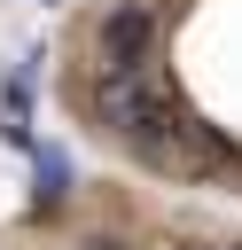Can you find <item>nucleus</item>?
I'll return each mask as SVG.
<instances>
[{"label": "nucleus", "instance_id": "f257e3e1", "mask_svg": "<svg viewBox=\"0 0 242 250\" xmlns=\"http://www.w3.org/2000/svg\"><path fill=\"white\" fill-rule=\"evenodd\" d=\"M94 109L117 125V141H133V148H141L148 164H164V172L219 180V172H234V164H242V148H234V141H219L211 125H195V117L180 109V94H172V78H164L156 62L101 78V86H94Z\"/></svg>", "mask_w": 242, "mask_h": 250}, {"label": "nucleus", "instance_id": "f03ea898", "mask_svg": "<svg viewBox=\"0 0 242 250\" xmlns=\"http://www.w3.org/2000/svg\"><path fill=\"white\" fill-rule=\"evenodd\" d=\"M148 47H156V8H141V0L109 8V16H101V31H94V62H101V78L141 70V62H148Z\"/></svg>", "mask_w": 242, "mask_h": 250}, {"label": "nucleus", "instance_id": "7ed1b4c3", "mask_svg": "<svg viewBox=\"0 0 242 250\" xmlns=\"http://www.w3.org/2000/svg\"><path fill=\"white\" fill-rule=\"evenodd\" d=\"M0 141L8 148H31V78H8L0 86Z\"/></svg>", "mask_w": 242, "mask_h": 250}, {"label": "nucleus", "instance_id": "20e7f679", "mask_svg": "<svg viewBox=\"0 0 242 250\" xmlns=\"http://www.w3.org/2000/svg\"><path fill=\"white\" fill-rule=\"evenodd\" d=\"M62 195V156H39V203Z\"/></svg>", "mask_w": 242, "mask_h": 250}, {"label": "nucleus", "instance_id": "39448f33", "mask_svg": "<svg viewBox=\"0 0 242 250\" xmlns=\"http://www.w3.org/2000/svg\"><path fill=\"white\" fill-rule=\"evenodd\" d=\"M78 250H133V242H117V234H94V242H78Z\"/></svg>", "mask_w": 242, "mask_h": 250}, {"label": "nucleus", "instance_id": "423d86ee", "mask_svg": "<svg viewBox=\"0 0 242 250\" xmlns=\"http://www.w3.org/2000/svg\"><path fill=\"white\" fill-rule=\"evenodd\" d=\"M234 250H242V242H234Z\"/></svg>", "mask_w": 242, "mask_h": 250}]
</instances>
